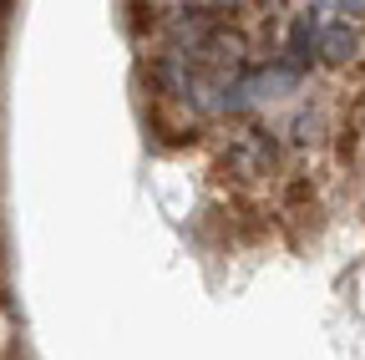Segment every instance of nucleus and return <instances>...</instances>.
Returning a JSON list of instances; mask_svg holds the SVG:
<instances>
[{
	"label": "nucleus",
	"mask_w": 365,
	"mask_h": 360,
	"mask_svg": "<svg viewBox=\"0 0 365 360\" xmlns=\"http://www.w3.org/2000/svg\"><path fill=\"white\" fill-rule=\"evenodd\" d=\"M355 51V36H330V61H345Z\"/></svg>",
	"instance_id": "f257e3e1"
}]
</instances>
